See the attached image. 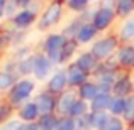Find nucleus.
Instances as JSON below:
<instances>
[{
	"mask_svg": "<svg viewBox=\"0 0 134 130\" xmlns=\"http://www.w3.org/2000/svg\"><path fill=\"white\" fill-rule=\"evenodd\" d=\"M34 91H36V79L29 78V76H22L9 91V103L12 107H22L24 103L31 101Z\"/></svg>",
	"mask_w": 134,
	"mask_h": 130,
	"instance_id": "obj_1",
	"label": "nucleus"
},
{
	"mask_svg": "<svg viewBox=\"0 0 134 130\" xmlns=\"http://www.w3.org/2000/svg\"><path fill=\"white\" fill-rule=\"evenodd\" d=\"M119 42H121V39L117 36H104L100 39L93 41L90 52L97 58L98 63H105L119 51V47H121Z\"/></svg>",
	"mask_w": 134,
	"mask_h": 130,
	"instance_id": "obj_2",
	"label": "nucleus"
},
{
	"mask_svg": "<svg viewBox=\"0 0 134 130\" xmlns=\"http://www.w3.org/2000/svg\"><path fill=\"white\" fill-rule=\"evenodd\" d=\"M66 42H68V37L63 32L49 34L43 42V52L56 66H61V54H63V49H65Z\"/></svg>",
	"mask_w": 134,
	"mask_h": 130,
	"instance_id": "obj_3",
	"label": "nucleus"
},
{
	"mask_svg": "<svg viewBox=\"0 0 134 130\" xmlns=\"http://www.w3.org/2000/svg\"><path fill=\"white\" fill-rule=\"evenodd\" d=\"M63 17V3L58 2V0H53V2L48 3V7L43 10V14L39 15V20H37V29L39 30H46L54 27L56 24H59Z\"/></svg>",
	"mask_w": 134,
	"mask_h": 130,
	"instance_id": "obj_4",
	"label": "nucleus"
},
{
	"mask_svg": "<svg viewBox=\"0 0 134 130\" xmlns=\"http://www.w3.org/2000/svg\"><path fill=\"white\" fill-rule=\"evenodd\" d=\"M70 88L68 85V75H66V68H59L56 71H53V75L49 76L48 85H46V91H49L54 96H59L61 93H65Z\"/></svg>",
	"mask_w": 134,
	"mask_h": 130,
	"instance_id": "obj_5",
	"label": "nucleus"
},
{
	"mask_svg": "<svg viewBox=\"0 0 134 130\" xmlns=\"http://www.w3.org/2000/svg\"><path fill=\"white\" fill-rule=\"evenodd\" d=\"M115 17H117V14H115L114 9H102V7H97V9L92 12L90 22L95 26V29H97L98 32H102V30H107L109 27L112 26Z\"/></svg>",
	"mask_w": 134,
	"mask_h": 130,
	"instance_id": "obj_6",
	"label": "nucleus"
},
{
	"mask_svg": "<svg viewBox=\"0 0 134 130\" xmlns=\"http://www.w3.org/2000/svg\"><path fill=\"white\" fill-rule=\"evenodd\" d=\"M53 66H54V63H53L51 59L44 54V52L34 54V71H32L34 79L43 81V79H46L48 76H51L53 75V73H51L53 71Z\"/></svg>",
	"mask_w": 134,
	"mask_h": 130,
	"instance_id": "obj_7",
	"label": "nucleus"
},
{
	"mask_svg": "<svg viewBox=\"0 0 134 130\" xmlns=\"http://www.w3.org/2000/svg\"><path fill=\"white\" fill-rule=\"evenodd\" d=\"M36 20H39L37 12L34 9H31V7H27V9H20L19 12L15 14V17L12 19V24H14L15 29L24 30V29H29Z\"/></svg>",
	"mask_w": 134,
	"mask_h": 130,
	"instance_id": "obj_8",
	"label": "nucleus"
},
{
	"mask_svg": "<svg viewBox=\"0 0 134 130\" xmlns=\"http://www.w3.org/2000/svg\"><path fill=\"white\" fill-rule=\"evenodd\" d=\"M78 100V91L73 90V88H68L65 93H61L58 96V103H56V115L59 117H65V115L70 113V108L73 107V103Z\"/></svg>",
	"mask_w": 134,
	"mask_h": 130,
	"instance_id": "obj_9",
	"label": "nucleus"
},
{
	"mask_svg": "<svg viewBox=\"0 0 134 130\" xmlns=\"http://www.w3.org/2000/svg\"><path fill=\"white\" fill-rule=\"evenodd\" d=\"M66 75H68V85H70V88H73V90H78L80 86L85 85L90 79L88 73L80 69L75 63H70V64L66 66Z\"/></svg>",
	"mask_w": 134,
	"mask_h": 130,
	"instance_id": "obj_10",
	"label": "nucleus"
},
{
	"mask_svg": "<svg viewBox=\"0 0 134 130\" xmlns=\"http://www.w3.org/2000/svg\"><path fill=\"white\" fill-rule=\"evenodd\" d=\"M115 63L122 69L134 71V44H124L115 52Z\"/></svg>",
	"mask_w": 134,
	"mask_h": 130,
	"instance_id": "obj_11",
	"label": "nucleus"
},
{
	"mask_svg": "<svg viewBox=\"0 0 134 130\" xmlns=\"http://www.w3.org/2000/svg\"><path fill=\"white\" fill-rule=\"evenodd\" d=\"M112 95L119 98H127L134 95V86H132V79L131 75H122L117 78V81L112 86Z\"/></svg>",
	"mask_w": 134,
	"mask_h": 130,
	"instance_id": "obj_12",
	"label": "nucleus"
},
{
	"mask_svg": "<svg viewBox=\"0 0 134 130\" xmlns=\"http://www.w3.org/2000/svg\"><path fill=\"white\" fill-rule=\"evenodd\" d=\"M75 64L78 66L80 69H83L85 73H88V75H93V73L98 69L100 63L97 61V58H95V56L92 54L90 51H85V52H80V54L76 56Z\"/></svg>",
	"mask_w": 134,
	"mask_h": 130,
	"instance_id": "obj_13",
	"label": "nucleus"
},
{
	"mask_svg": "<svg viewBox=\"0 0 134 130\" xmlns=\"http://www.w3.org/2000/svg\"><path fill=\"white\" fill-rule=\"evenodd\" d=\"M36 103L39 107L41 115H49V113H56V103L58 98L54 95H51L49 91H43L36 96Z\"/></svg>",
	"mask_w": 134,
	"mask_h": 130,
	"instance_id": "obj_14",
	"label": "nucleus"
},
{
	"mask_svg": "<svg viewBox=\"0 0 134 130\" xmlns=\"http://www.w3.org/2000/svg\"><path fill=\"white\" fill-rule=\"evenodd\" d=\"M17 117L22 122H37L39 120L41 112H39V107H37L36 100H31V101H27V103H24L22 107H19Z\"/></svg>",
	"mask_w": 134,
	"mask_h": 130,
	"instance_id": "obj_15",
	"label": "nucleus"
},
{
	"mask_svg": "<svg viewBox=\"0 0 134 130\" xmlns=\"http://www.w3.org/2000/svg\"><path fill=\"white\" fill-rule=\"evenodd\" d=\"M97 34H98V30L95 29L93 24H92V22H85L78 29V32L75 34V37H73V39L82 46V44H88V42H92V41H95Z\"/></svg>",
	"mask_w": 134,
	"mask_h": 130,
	"instance_id": "obj_16",
	"label": "nucleus"
},
{
	"mask_svg": "<svg viewBox=\"0 0 134 130\" xmlns=\"http://www.w3.org/2000/svg\"><path fill=\"white\" fill-rule=\"evenodd\" d=\"M112 98H114L112 93H109V91H100V93L90 101V112H109Z\"/></svg>",
	"mask_w": 134,
	"mask_h": 130,
	"instance_id": "obj_17",
	"label": "nucleus"
},
{
	"mask_svg": "<svg viewBox=\"0 0 134 130\" xmlns=\"http://www.w3.org/2000/svg\"><path fill=\"white\" fill-rule=\"evenodd\" d=\"M87 118H88L90 130H105L110 120V113L109 112H90Z\"/></svg>",
	"mask_w": 134,
	"mask_h": 130,
	"instance_id": "obj_18",
	"label": "nucleus"
},
{
	"mask_svg": "<svg viewBox=\"0 0 134 130\" xmlns=\"http://www.w3.org/2000/svg\"><path fill=\"white\" fill-rule=\"evenodd\" d=\"M117 37L126 44L134 41V14L121 22V26L117 29Z\"/></svg>",
	"mask_w": 134,
	"mask_h": 130,
	"instance_id": "obj_19",
	"label": "nucleus"
},
{
	"mask_svg": "<svg viewBox=\"0 0 134 130\" xmlns=\"http://www.w3.org/2000/svg\"><path fill=\"white\" fill-rule=\"evenodd\" d=\"M76 91H78V98H80V100L90 103V101L93 100V98L97 96L98 93H100V88H98L97 81H90V79H88L85 85H82Z\"/></svg>",
	"mask_w": 134,
	"mask_h": 130,
	"instance_id": "obj_20",
	"label": "nucleus"
},
{
	"mask_svg": "<svg viewBox=\"0 0 134 130\" xmlns=\"http://www.w3.org/2000/svg\"><path fill=\"white\" fill-rule=\"evenodd\" d=\"M88 113H90V103H87V101H83V100H80V98H78V100L73 103V107L70 108L68 117H71V118H75V120H78V118L87 117Z\"/></svg>",
	"mask_w": 134,
	"mask_h": 130,
	"instance_id": "obj_21",
	"label": "nucleus"
},
{
	"mask_svg": "<svg viewBox=\"0 0 134 130\" xmlns=\"http://www.w3.org/2000/svg\"><path fill=\"white\" fill-rule=\"evenodd\" d=\"M115 14L122 20L134 14V0H115Z\"/></svg>",
	"mask_w": 134,
	"mask_h": 130,
	"instance_id": "obj_22",
	"label": "nucleus"
},
{
	"mask_svg": "<svg viewBox=\"0 0 134 130\" xmlns=\"http://www.w3.org/2000/svg\"><path fill=\"white\" fill-rule=\"evenodd\" d=\"M15 83H17V78L12 71H9V69L0 71V91H10Z\"/></svg>",
	"mask_w": 134,
	"mask_h": 130,
	"instance_id": "obj_23",
	"label": "nucleus"
},
{
	"mask_svg": "<svg viewBox=\"0 0 134 130\" xmlns=\"http://www.w3.org/2000/svg\"><path fill=\"white\" fill-rule=\"evenodd\" d=\"M58 120H59V115H56V113L41 115V118L37 120V125H39L41 130H56Z\"/></svg>",
	"mask_w": 134,
	"mask_h": 130,
	"instance_id": "obj_24",
	"label": "nucleus"
},
{
	"mask_svg": "<svg viewBox=\"0 0 134 130\" xmlns=\"http://www.w3.org/2000/svg\"><path fill=\"white\" fill-rule=\"evenodd\" d=\"M124 108H126V98L114 96L112 98V103H110V108H109V113H110L112 117H121L122 118Z\"/></svg>",
	"mask_w": 134,
	"mask_h": 130,
	"instance_id": "obj_25",
	"label": "nucleus"
},
{
	"mask_svg": "<svg viewBox=\"0 0 134 130\" xmlns=\"http://www.w3.org/2000/svg\"><path fill=\"white\" fill-rule=\"evenodd\" d=\"M78 42H76L75 39H68V42H66L65 49H63V54H61V64H65V63L70 61V58H71L73 54L76 52V47H78Z\"/></svg>",
	"mask_w": 134,
	"mask_h": 130,
	"instance_id": "obj_26",
	"label": "nucleus"
},
{
	"mask_svg": "<svg viewBox=\"0 0 134 130\" xmlns=\"http://www.w3.org/2000/svg\"><path fill=\"white\" fill-rule=\"evenodd\" d=\"M56 130H78V123H76L75 118L65 115V117H59L58 125H56Z\"/></svg>",
	"mask_w": 134,
	"mask_h": 130,
	"instance_id": "obj_27",
	"label": "nucleus"
},
{
	"mask_svg": "<svg viewBox=\"0 0 134 130\" xmlns=\"http://www.w3.org/2000/svg\"><path fill=\"white\" fill-rule=\"evenodd\" d=\"M122 120L131 123L134 120V95L126 98V108H124V113H122Z\"/></svg>",
	"mask_w": 134,
	"mask_h": 130,
	"instance_id": "obj_28",
	"label": "nucleus"
},
{
	"mask_svg": "<svg viewBox=\"0 0 134 130\" xmlns=\"http://www.w3.org/2000/svg\"><path fill=\"white\" fill-rule=\"evenodd\" d=\"M93 2V0H68L66 2V7L73 12H85L88 9V5Z\"/></svg>",
	"mask_w": 134,
	"mask_h": 130,
	"instance_id": "obj_29",
	"label": "nucleus"
},
{
	"mask_svg": "<svg viewBox=\"0 0 134 130\" xmlns=\"http://www.w3.org/2000/svg\"><path fill=\"white\" fill-rule=\"evenodd\" d=\"M12 108L10 103H0V127L12 118Z\"/></svg>",
	"mask_w": 134,
	"mask_h": 130,
	"instance_id": "obj_30",
	"label": "nucleus"
},
{
	"mask_svg": "<svg viewBox=\"0 0 134 130\" xmlns=\"http://www.w3.org/2000/svg\"><path fill=\"white\" fill-rule=\"evenodd\" d=\"M124 123L126 122L121 117H112L110 115V120H109V125L105 127V130H126Z\"/></svg>",
	"mask_w": 134,
	"mask_h": 130,
	"instance_id": "obj_31",
	"label": "nucleus"
},
{
	"mask_svg": "<svg viewBox=\"0 0 134 130\" xmlns=\"http://www.w3.org/2000/svg\"><path fill=\"white\" fill-rule=\"evenodd\" d=\"M24 122L20 120V118H10L9 122H5V123L0 127V130H20Z\"/></svg>",
	"mask_w": 134,
	"mask_h": 130,
	"instance_id": "obj_32",
	"label": "nucleus"
},
{
	"mask_svg": "<svg viewBox=\"0 0 134 130\" xmlns=\"http://www.w3.org/2000/svg\"><path fill=\"white\" fill-rule=\"evenodd\" d=\"M7 5H9V0H0V22L7 17Z\"/></svg>",
	"mask_w": 134,
	"mask_h": 130,
	"instance_id": "obj_33",
	"label": "nucleus"
},
{
	"mask_svg": "<svg viewBox=\"0 0 134 130\" xmlns=\"http://www.w3.org/2000/svg\"><path fill=\"white\" fill-rule=\"evenodd\" d=\"M20 130H41V128L37 125V122H24Z\"/></svg>",
	"mask_w": 134,
	"mask_h": 130,
	"instance_id": "obj_34",
	"label": "nucleus"
},
{
	"mask_svg": "<svg viewBox=\"0 0 134 130\" xmlns=\"http://www.w3.org/2000/svg\"><path fill=\"white\" fill-rule=\"evenodd\" d=\"M98 7H102V9H115V0H98Z\"/></svg>",
	"mask_w": 134,
	"mask_h": 130,
	"instance_id": "obj_35",
	"label": "nucleus"
},
{
	"mask_svg": "<svg viewBox=\"0 0 134 130\" xmlns=\"http://www.w3.org/2000/svg\"><path fill=\"white\" fill-rule=\"evenodd\" d=\"M17 3H19V7L20 9H27V7L32 3V0H15Z\"/></svg>",
	"mask_w": 134,
	"mask_h": 130,
	"instance_id": "obj_36",
	"label": "nucleus"
},
{
	"mask_svg": "<svg viewBox=\"0 0 134 130\" xmlns=\"http://www.w3.org/2000/svg\"><path fill=\"white\" fill-rule=\"evenodd\" d=\"M131 79H132V86H134V71L131 73Z\"/></svg>",
	"mask_w": 134,
	"mask_h": 130,
	"instance_id": "obj_37",
	"label": "nucleus"
},
{
	"mask_svg": "<svg viewBox=\"0 0 134 130\" xmlns=\"http://www.w3.org/2000/svg\"><path fill=\"white\" fill-rule=\"evenodd\" d=\"M131 128H132V130H134V120H132V122H131Z\"/></svg>",
	"mask_w": 134,
	"mask_h": 130,
	"instance_id": "obj_38",
	"label": "nucleus"
},
{
	"mask_svg": "<svg viewBox=\"0 0 134 130\" xmlns=\"http://www.w3.org/2000/svg\"><path fill=\"white\" fill-rule=\"evenodd\" d=\"M127 130H132V128H127Z\"/></svg>",
	"mask_w": 134,
	"mask_h": 130,
	"instance_id": "obj_39",
	"label": "nucleus"
}]
</instances>
